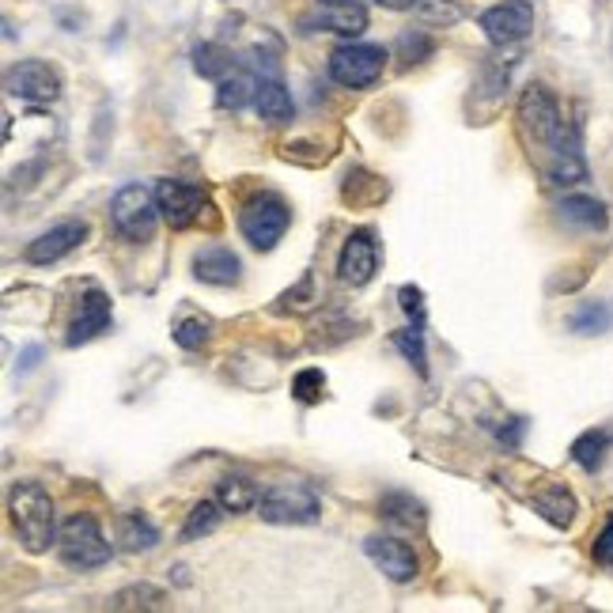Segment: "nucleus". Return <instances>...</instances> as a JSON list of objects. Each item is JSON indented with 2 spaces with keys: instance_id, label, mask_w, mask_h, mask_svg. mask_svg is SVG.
I'll use <instances>...</instances> for the list:
<instances>
[{
  "instance_id": "f257e3e1",
  "label": "nucleus",
  "mask_w": 613,
  "mask_h": 613,
  "mask_svg": "<svg viewBox=\"0 0 613 613\" xmlns=\"http://www.w3.org/2000/svg\"><path fill=\"white\" fill-rule=\"evenodd\" d=\"M519 133L531 144V156L538 159L549 182L576 186L587 178L583 152H579V133L568 125L557 96L545 83H531L519 99Z\"/></svg>"
},
{
  "instance_id": "f03ea898",
  "label": "nucleus",
  "mask_w": 613,
  "mask_h": 613,
  "mask_svg": "<svg viewBox=\"0 0 613 613\" xmlns=\"http://www.w3.org/2000/svg\"><path fill=\"white\" fill-rule=\"evenodd\" d=\"M8 519L27 553H46L57 542L54 500L38 481H15L8 492Z\"/></svg>"
},
{
  "instance_id": "7ed1b4c3",
  "label": "nucleus",
  "mask_w": 613,
  "mask_h": 613,
  "mask_svg": "<svg viewBox=\"0 0 613 613\" xmlns=\"http://www.w3.org/2000/svg\"><path fill=\"white\" fill-rule=\"evenodd\" d=\"M156 216H159L156 190H148V186H141V182L122 186V190L114 193V201H110V224H114V232L122 238H130V243L152 238V232H156Z\"/></svg>"
},
{
  "instance_id": "20e7f679",
  "label": "nucleus",
  "mask_w": 613,
  "mask_h": 613,
  "mask_svg": "<svg viewBox=\"0 0 613 613\" xmlns=\"http://www.w3.org/2000/svg\"><path fill=\"white\" fill-rule=\"evenodd\" d=\"M57 553L68 568L76 572H88V568H102L110 560V542L102 538L99 523L91 515H73L62 523L57 534Z\"/></svg>"
},
{
  "instance_id": "39448f33",
  "label": "nucleus",
  "mask_w": 613,
  "mask_h": 613,
  "mask_svg": "<svg viewBox=\"0 0 613 613\" xmlns=\"http://www.w3.org/2000/svg\"><path fill=\"white\" fill-rule=\"evenodd\" d=\"M288 224H292V209L280 198H272V193L246 201V209L238 212V232H243V238L254 250H272L285 238Z\"/></svg>"
},
{
  "instance_id": "423d86ee",
  "label": "nucleus",
  "mask_w": 613,
  "mask_h": 613,
  "mask_svg": "<svg viewBox=\"0 0 613 613\" xmlns=\"http://www.w3.org/2000/svg\"><path fill=\"white\" fill-rule=\"evenodd\" d=\"M258 515L277 526H306L322 515V504L314 497V489H306L300 481H285V484H272L269 492H261Z\"/></svg>"
},
{
  "instance_id": "0eeeda50",
  "label": "nucleus",
  "mask_w": 613,
  "mask_h": 613,
  "mask_svg": "<svg viewBox=\"0 0 613 613\" xmlns=\"http://www.w3.org/2000/svg\"><path fill=\"white\" fill-rule=\"evenodd\" d=\"M387 49L371 46V42H348L330 54V76L341 88H371L387 68Z\"/></svg>"
},
{
  "instance_id": "6e6552de",
  "label": "nucleus",
  "mask_w": 613,
  "mask_h": 613,
  "mask_svg": "<svg viewBox=\"0 0 613 613\" xmlns=\"http://www.w3.org/2000/svg\"><path fill=\"white\" fill-rule=\"evenodd\" d=\"M156 201H159V216L167 220L175 232L198 224L201 212L209 209V198H204L201 186L178 182V178H159L156 182Z\"/></svg>"
},
{
  "instance_id": "1a4fd4ad",
  "label": "nucleus",
  "mask_w": 613,
  "mask_h": 613,
  "mask_svg": "<svg viewBox=\"0 0 613 613\" xmlns=\"http://www.w3.org/2000/svg\"><path fill=\"white\" fill-rule=\"evenodd\" d=\"M4 88H8V96L46 107V102H54L57 96H62V76H57V68L46 62H20V65L8 68Z\"/></svg>"
},
{
  "instance_id": "9d476101",
  "label": "nucleus",
  "mask_w": 613,
  "mask_h": 613,
  "mask_svg": "<svg viewBox=\"0 0 613 613\" xmlns=\"http://www.w3.org/2000/svg\"><path fill=\"white\" fill-rule=\"evenodd\" d=\"M481 31L492 46H511L523 42L534 31V0H504L481 12Z\"/></svg>"
},
{
  "instance_id": "9b49d317",
  "label": "nucleus",
  "mask_w": 613,
  "mask_h": 613,
  "mask_svg": "<svg viewBox=\"0 0 613 613\" xmlns=\"http://www.w3.org/2000/svg\"><path fill=\"white\" fill-rule=\"evenodd\" d=\"M375 269H379V243H375L368 227H360V232H353L345 238V246H341L337 277L353 288H364L375 277Z\"/></svg>"
},
{
  "instance_id": "f8f14e48",
  "label": "nucleus",
  "mask_w": 613,
  "mask_h": 613,
  "mask_svg": "<svg viewBox=\"0 0 613 613\" xmlns=\"http://www.w3.org/2000/svg\"><path fill=\"white\" fill-rule=\"evenodd\" d=\"M83 238H88V224H83V220H65V224H57V227H49V232H42L38 238H31L23 258H27L31 266H54V261H62L65 254H73Z\"/></svg>"
},
{
  "instance_id": "ddd939ff",
  "label": "nucleus",
  "mask_w": 613,
  "mask_h": 613,
  "mask_svg": "<svg viewBox=\"0 0 613 613\" xmlns=\"http://www.w3.org/2000/svg\"><path fill=\"white\" fill-rule=\"evenodd\" d=\"M107 330H110V296L102 292V288H88V292L80 296V306H76V319H73V326H68L65 345L68 348L88 345V341H96L99 334H107Z\"/></svg>"
},
{
  "instance_id": "4468645a",
  "label": "nucleus",
  "mask_w": 613,
  "mask_h": 613,
  "mask_svg": "<svg viewBox=\"0 0 613 613\" xmlns=\"http://www.w3.org/2000/svg\"><path fill=\"white\" fill-rule=\"evenodd\" d=\"M364 553H368L371 565L379 568L387 579H394V583H409V579H416V553L409 549L405 542H398V538H368V542H364Z\"/></svg>"
},
{
  "instance_id": "2eb2a0df",
  "label": "nucleus",
  "mask_w": 613,
  "mask_h": 613,
  "mask_svg": "<svg viewBox=\"0 0 613 613\" xmlns=\"http://www.w3.org/2000/svg\"><path fill=\"white\" fill-rule=\"evenodd\" d=\"M193 277L212 288H232L243 277V261L227 246H204L198 258H193Z\"/></svg>"
},
{
  "instance_id": "dca6fc26",
  "label": "nucleus",
  "mask_w": 613,
  "mask_h": 613,
  "mask_svg": "<svg viewBox=\"0 0 613 613\" xmlns=\"http://www.w3.org/2000/svg\"><path fill=\"white\" fill-rule=\"evenodd\" d=\"M560 220H565L568 227H579V232H606L610 224V212L602 201L594 198H583V193H572V198H565L557 204Z\"/></svg>"
},
{
  "instance_id": "f3484780",
  "label": "nucleus",
  "mask_w": 613,
  "mask_h": 613,
  "mask_svg": "<svg viewBox=\"0 0 613 613\" xmlns=\"http://www.w3.org/2000/svg\"><path fill=\"white\" fill-rule=\"evenodd\" d=\"M534 511L545 519V523H553L557 531H568V526L576 523V497L565 489V484H545V489L534 497Z\"/></svg>"
},
{
  "instance_id": "a211bd4d",
  "label": "nucleus",
  "mask_w": 613,
  "mask_h": 613,
  "mask_svg": "<svg viewBox=\"0 0 613 613\" xmlns=\"http://www.w3.org/2000/svg\"><path fill=\"white\" fill-rule=\"evenodd\" d=\"M254 107L266 122L280 125V122H292V96L288 88L277 80V76H261L258 80V96H254Z\"/></svg>"
},
{
  "instance_id": "6ab92c4d",
  "label": "nucleus",
  "mask_w": 613,
  "mask_h": 613,
  "mask_svg": "<svg viewBox=\"0 0 613 613\" xmlns=\"http://www.w3.org/2000/svg\"><path fill=\"white\" fill-rule=\"evenodd\" d=\"M322 27L337 31V34H364L368 31V8L360 0H341V4L322 8Z\"/></svg>"
},
{
  "instance_id": "aec40b11",
  "label": "nucleus",
  "mask_w": 613,
  "mask_h": 613,
  "mask_svg": "<svg viewBox=\"0 0 613 613\" xmlns=\"http://www.w3.org/2000/svg\"><path fill=\"white\" fill-rule=\"evenodd\" d=\"M216 500L224 511H232V515H243V511L258 508V489H254L250 477H224V481L216 484Z\"/></svg>"
},
{
  "instance_id": "412c9836",
  "label": "nucleus",
  "mask_w": 613,
  "mask_h": 613,
  "mask_svg": "<svg viewBox=\"0 0 613 613\" xmlns=\"http://www.w3.org/2000/svg\"><path fill=\"white\" fill-rule=\"evenodd\" d=\"M254 96H258V76H250L246 68H235V73L224 76L216 88V102L224 110H243Z\"/></svg>"
},
{
  "instance_id": "4be33fe9",
  "label": "nucleus",
  "mask_w": 613,
  "mask_h": 613,
  "mask_svg": "<svg viewBox=\"0 0 613 613\" xmlns=\"http://www.w3.org/2000/svg\"><path fill=\"white\" fill-rule=\"evenodd\" d=\"M193 68L204 76V80H224V76H232L235 73V57L227 54L224 46H216V42H201L198 49H193Z\"/></svg>"
},
{
  "instance_id": "5701e85b",
  "label": "nucleus",
  "mask_w": 613,
  "mask_h": 613,
  "mask_svg": "<svg viewBox=\"0 0 613 613\" xmlns=\"http://www.w3.org/2000/svg\"><path fill=\"white\" fill-rule=\"evenodd\" d=\"M379 511L394 526H424V504L416 497H409V492H387Z\"/></svg>"
},
{
  "instance_id": "b1692460",
  "label": "nucleus",
  "mask_w": 613,
  "mask_h": 613,
  "mask_svg": "<svg viewBox=\"0 0 613 613\" xmlns=\"http://www.w3.org/2000/svg\"><path fill=\"white\" fill-rule=\"evenodd\" d=\"M606 450H610V432H602V428L583 432V436L572 443V458H576L579 466H583L587 473L599 470L602 458H606Z\"/></svg>"
},
{
  "instance_id": "393cba45",
  "label": "nucleus",
  "mask_w": 613,
  "mask_h": 613,
  "mask_svg": "<svg viewBox=\"0 0 613 613\" xmlns=\"http://www.w3.org/2000/svg\"><path fill=\"white\" fill-rule=\"evenodd\" d=\"M568 326H572L579 337L606 334V330L613 326V306H606V303H583L572 314V319H568Z\"/></svg>"
},
{
  "instance_id": "a878e982",
  "label": "nucleus",
  "mask_w": 613,
  "mask_h": 613,
  "mask_svg": "<svg viewBox=\"0 0 613 613\" xmlns=\"http://www.w3.org/2000/svg\"><path fill=\"white\" fill-rule=\"evenodd\" d=\"M164 606H167V591H159V587H152V583L118 591L114 599H110V610H164Z\"/></svg>"
},
{
  "instance_id": "bb28decb",
  "label": "nucleus",
  "mask_w": 613,
  "mask_h": 613,
  "mask_svg": "<svg viewBox=\"0 0 613 613\" xmlns=\"http://www.w3.org/2000/svg\"><path fill=\"white\" fill-rule=\"evenodd\" d=\"M220 515H224L220 500H201V504L190 511V519H186L182 542H198V538H204V534H212L220 526Z\"/></svg>"
},
{
  "instance_id": "cd10ccee",
  "label": "nucleus",
  "mask_w": 613,
  "mask_h": 613,
  "mask_svg": "<svg viewBox=\"0 0 613 613\" xmlns=\"http://www.w3.org/2000/svg\"><path fill=\"white\" fill-rule=\"evenodd\" d=\"M398 57H402V65H421V62H428L432 54H436V42H432V34H424V31H402L398 34Z\"/></svg>"
},
{
  "instance_id": "c85d7f7f",
  "label": "nucleus",
  "mask_w": 613,
  "mask_h": 613,
  "mask_svg": "<svg viewBox=\"0 0 613 613\" xmlns=\"http://www.w3.org/2000/svg\"><path fill=\"white\" fill-rule=\"evenodd\" d=\"M413 12H416V20L428 23V27H450V23L462 20V8L450 4V0H416Z\"/></svg>"
},
{
  "instance_id": "c756f323",
  "label": "nucleus",
  "mask_w": 613,
  "mask_h": 613,
  "mask_svg": "<svg viewBox=\"0 0 613 613\" xmlns=\"http://www.w3.org/2000/svg\"><path fill=\"white\" fill-rule=\"evenodd\" d=\"M122 542H125V549L130 553H141V549H152V545L159 542V531L144 515H125L122 519Z\"/></svg>"
},
{
  "instance_id": "7c9ffc66",
  "label": "nucleus",
  "mask_w": 613,
  "mask_h": 613,
  "mask_svg": "<svg viewBox=\"0 0 613 613\" xmlns=\"http://www.w3.org/2000/svg\"><path fill=\"white\" fill-rule=\"evenodd\" d=\"M394 345L402 348V356L413 364L421 375H428V348H424V326H409L402 334H394Z\"/></svg>"
},
{
  "instance_id": "2f4dec72",
  "label": "nucleus",
  "mask_w": 613,
  "mask_h": 613,
  "mask_svg": "<svg viewBox=\"0 0 613 613\" xmlns=\"http://www.w3.org/2000/svg\"><path fill=\"white\" fill-rule=\"evenodd\" d=\"M322 390H326V375H322V368H303L292 379V394L300 398L303 405L322 402Z\"/></svg>"
},
{
  "instance_id": "473e14b6",
  "label": "nucleus",
  "mask_w": 613,
  "mask_h": 613,
  "mask_svg": "<svg viewBox=\"0 0 613 613\" xmlns=\"http://www.w3.org/2000/svg\"><path fill=\"white\" fill-rule=\"evenodd\" d=\"M209 337H212V322H204V319H182L175 326V341H178V348H201V345H209Z\"/></svg>"
},
{
  "instance_id": "72a5a7b5",
  "label": "nucleus",
  "mask_w": 613,
  "mask_h": 613,
  "mask_svg": "<svg viewBox=\"0 0 613 613\" xmlns=\"http://www.w3.org/2000/svg\"><path fill=\"white\" fill-rule=\"evenodd\" d=\"M398 303H402V311L413 319V326H424L428 322V306H424V292L416 285H402L398 288Z\"/></svg>"
},
{
  "instance_id": "f704fd0d",
  "label": "nucleus",
  "mask_w": 613,
  "mask_h": 613,
  "mask_svg": "<svg viewBox=\"0 0 613 613\" xmlns=\"http://www.w3.org/2000/svg\"><path fill=\"white\" fill-rule=\"evenodd\" d=\"M594 560H599V565H613V511H610L606 526H602V534L594 538Z\"/></svg>"
},
{
  "instance_id": "c9c22d12",
  "label": "nucleus",
  "mask_w": 613,
  "mask_h": 613,
  "mask_svg": "<svg viewBox=\"0 0 613 613\" xmlns=\"http://www.w3.org/2000/svg\"><path fill=\"white\" fill-rule=\"evenodd\" d=\"M42 364V348L38 345H31V348H23V356H20V375H27L34 371Z\"/></svg>"
},
{
  "instance_id": "e433bc0d",
  "label": "nucleus",
  "mask_w": 613,
  "mask_h": 613,
  "mask_svg": "<svg viewBox=\"0 0 613 613\" xmlns=\"http://www.w3.org/2000/svg\"><path fill=\"white\" fill-rule=\"evenodd\" d=\"M379 8H390V12H405V8H413L416 0H375Z\"/></svg>"
},
{
  "instance_id": "4c0bfd02",
  "label": "nucleus",
  "mask_w": 613,
  "mask_h": 613,
  "mask_svg": "<svg viewBox=\"0 0 613 613\" xmlns=\"http://www.w3.org/2000/svg\"><path fill=\"white\" fill-rule=\"evenodd\" d=\"M314 4H322V8H330V4H341V0H314Z\"/></svg>"
}]
</instances>
